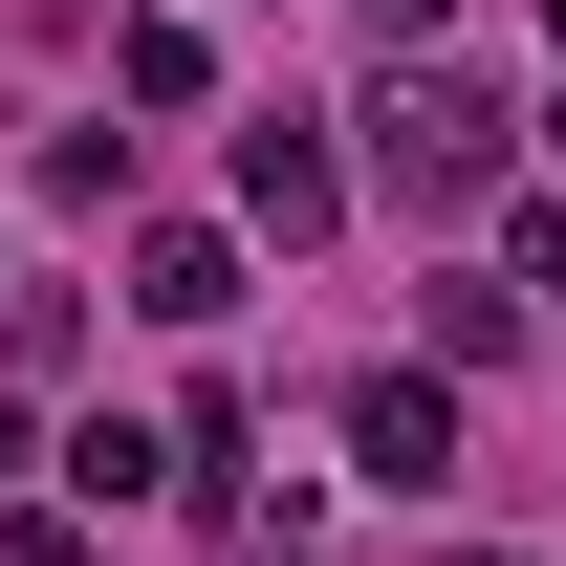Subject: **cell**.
Returning a JSON list of instances; mask_svg holds the SVG:
<instances>
[{
    "instance_id": "obj_1",
    "label": "cell",
    "mask_w": 566,
    "mask_h": 566,
    "mask_svg": "<svg viewBox=\"0 0 566 566\" xmlns=\"http://www.w3.org/2000/svg\"><path fill=\"white\" fill-rule=\"evenodd\" d=\"M370 175H392V197H415V218H458V197H501V109H480V87H458V66H392V87H370Z\"/></svg>"
},
{
    "instance_id": "obj_2",
    "label": "cell",
    "mask_w": 566,
    "mask_h": 566,
    "mask_svg": "<svg viewBox=\"0 0 566 566\" xmlns=\"http://www.w3.org/2000/svg\"><path fill=\"white\" fill-rule=\"evenodd\" d=\"M349 458H370V480H458V392H436V370H370V392H349Z\"/></svg>"
},
{
    "instance_id": "obj_3",
    "label": "cell",
    "mask_w": 566,
    "mask_h": 566,
    "mask_svg": "<svg viewBox=\"0 0 566 566\" xmlns=\"http://www.w3.org/2000/svg\"><path fill=\"white\" fill-rule=\"evenodd\" d=\"M240 218H262V240H327V218H349V153L262 109V132H240Z\"/></svg>"
},
{
    "instance_id": "obj_4",
    "label": "cell",
    "mask_w": 566,
    "mask_h": 566,
    "mask_svg": "<svg viewBox=\"0 0 566 566\" xmlns=\"http://www.w3.org/2000/svg\"><path fill=\"white\" fill-rule=\"evenodd\" d=\"M132 305H153V327H218V305H240V240H218V218H153V240H132Z\"/></svg>"
},
{
    "instance_id": "obj_5",
    "label": "cell",
    "mask_w": 566,
    "mask_h": 566,
    "mask_svg": "<svg viewBox=\"0 0 566 566\" xmlns=\"http://www.w3.org/2000/svg\"><path fill=\"white\" fill-rule=\"evenodd\" d=\"M153 480H175V436H132V415L66 436V501H87V523H109V501H153Z\"/></svg>"
},
{
    "instance_id": "obj_6",
    "label": "cell",
    "mask_w": 566,
    "mask_h": 566,
    "mask_svg": "<svg viewBox=\"0 0 566 566\" xmlns=\"http://www.w3.org/2000/svg\"><path fill=\"white\" fill-rule=\"evenodd\" d=\"M501 262H523V283L566 305V197H523V240H501Z\"/></svg>"
},
{
    "instance_id": "obj_7",
    "label": "cell",
    "mask_w": 566,
    "mask_h": 566,
    "mask_svg": "<svg viewBox=\"0 0 566 566\" xmlns=\"http://www.w3.org/2000/svg\"><path fill=\"white\" fill-rule=\"evenodd\" d=\"M0 566H87V545H66V523H44V501H0Z\"/></svg>"
},
{
    "instance_id": "obj_8",
    "label": "cell",
    "mask_w": 566,
    "mask_h": 566,
    "mask_svg": "<svg viewBox=\"0 0 566 566\" xmlns=\"http://www.w3.org/2000/svg\"><path fill=\"white\" fill-rule=\"evenodd\" d=\"M0 480H22V392H0Z\"/></svg>"
},
{
    "instance_id": "obj_9",
    "label": "cell",
    "mask_w": 566,
    "mask_h": 566,
    "mask_svg": "<svg viewBox=\"0 0 566 566\" xmlns=\"http://www.w3.org/2000/svg\"><path fill=\"white\" fill-rule=\"evenodd\" d=\"M545 153H566V87H545Z\"/></svg>"
}]
</instances>
